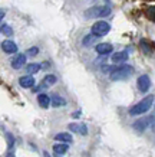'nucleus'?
I'll use <instances>...</instances> for the list:
<instances>
[{
  "mask_svg": "<svg viewBox=\"0 0 155 157\" xmlns=\"http://www.w3.org/2000/svg\"><path fill=\"white\" fill-rule=\"evenodd\" d=\"M55 140H56V141H61V143H63V144H69L73 141V137H72L71 133H59L55 136Z\"/></svg>",
  "mask_w": 155,
  "mask_h": 157,
  "instance_id": "9b49d317",
  "label": "nucleus"
},
{
  "mask_svg": "<svg viewBox=\"0 0 155 157\" xmlns=\"http://www.w3.org/2000/svg\"><path fill=\"white\" fill-rule=\"evenodd\" d=\"M6 157H16V156H14V153H13V151H9Z\"/></svg>",
  "mask_w": 155,
  "mask_h": 157,
  "instance_id": "a878e982",
  "label": "nucleus"
},
{
  "mask_svg": "<svg viewBox=\"0 0 155 157\" xmlns=\"http://www.w3.org/2000/svg\"><path fill=\"white\" fill-rule=\"evenodd\" d=\"M72 115H73L75 118H76V117H80V111H76V113H73V114H72Z\"/></svg>",
  "mask_w": 155,
  "mask_h": 157,
  "instance_id": "393cba45",
  "label": "nucleus"
},
{
  "mask_svg": "<svg viewBox=\"0 0 155 157\" xmlns=\"http://www.w3.org/2000/svg\"><path fill=\"white\" fill-rule=\"evenodd\" d=\"M6 138H7V146L12 148L14 146V136L13 134H10V133H7L6 134Z\"/></svg>",
  "mask_w": 155,
  "mask_h": 157,
  "instance_id": "4be33fe9",
  "label": "nucleus"
},
{
  "mask_svg": "<svg viewBox=\"0 0 155 157\" xmlns=\"http://www.w3.org/2000/svg\"><path fill=\"white\" fill-rule=\"evenodd\" d=\"M53 84H56V76L52 75V74H49V75H46L45 78H43V85H53Z\"/></svg>",
  "mask_w": 155,
  "mask_h": 157,
  "instance_id": "a211bd4d",
  "label": "nucleus"
},
{
  "mask_svg": "<svg viewBox=\"0 0 155 157\" xmlns=\"http://www.w3.org/2000/svg\"><path fill=\"white\" fill-rule=\"evenodd\" d=\"M109 30H111V25L108 23V22H103V20H98L96 23H94V26H92V33L95 38H102V36H105V35L109 33Z\"/></svg>",
  "mask_w": 155,
  "mask_h": 157,
  "instance_id": "7ed1b4c3",
  "label": "nucleus"
},
{
  "mask_svg": "<svg viewBox=\"0 0 155 157\" xmlns=\"http://www.w3.org/2000/svg\"><path fill=\"white\" fill-rule=\"evenodd\" d=\"M152 120H154V115H151L149 118H139V120H136V123H134V128H135L136 131L142 133V131H145V130L148 128V125L152 123Z\"/></svg>",
  "mask_w": 155,
  "mask_h": 157,
  "instance_id": "20e7f679",
  "label": "nucleus"
},
{
  "mask_svg": "<svg viewBox=\"0 0 155 157\" xmlns=\"http://www.w3.org/2000/svg\"><path fill=\"white\" fill-rule=\"evenodd\" d=\"M95 51H96L99 55H108V53L113 52V46L108 42H102V43H98V45H96Z\"/></svg>",
  "mask_w": 155,
  "mask_h": 157,
  "instance_id": "0eeeda50",
  "label": "nucleus"
},
{
  "mask_svg": "<svg viewBox=\"0 0 155 157\" xmlns=\"http://www.w3.org/2000/svg\"><path fill=\"white\" fill-rule=\"evenodd\" d=\"M39 53V48H36V46H32V48L28 49V55L29 56H36Z\"/></svg>",
  "mask_w": 155,
  "mask_h": 157,
  "instance_id": "5701e85b",
  "label": "nucleus"
},
{
  "mask_svg": "<svg viewBox=\"0 0 155 157\" xmlns=\"http://www.w3.org/2000/svg\"><path fill=\"white\" fill-rule=\"evenodd\" d=\"M139 46H141V49H142V52L144 53H151V46H149V43L146 42L145 39H141Z\"/></svg>",
  "mask_w": 155,
  "mask_h": 157,
  "instance_id": "aec40b11",
  "label": "nucleus"
},
{
  "mask_svg": "<svg viewBox=\"0 0 155 157\" xmlns=\"http://www.w3.org/2000/svg\"><path fill=\"white\" fill-rule=\"evenodd\" d=\"M38 102L42 108H47L50 105V97L46 95V94H39L38 95Z\"/></svg>",
  "mask_w": 155,
  "mask_h": 157,
  "instance_id": "2eb2a0df",
  "label": "nucleus"
},
{
  "mask_svg": "<svg viewBox=\"0 0 155 157\" xmlns=\"http://www.w3.org/2000/svg\"><path fill=\"white\" fill-rule=\"evenodd\" d=\"M68 128L71 130L72 133H80L82 136L88 134V127L85 124H79V123H71L68 125Z\"/></svg>",
  "mask_w": 155,
  "mask_h": 157,
  "instance_id": "6e6552de",
  "label": "nucleus"
},
{
  "mask_svg": "<svg viewBox=\"0 0 155 157\" xmlns=\"http://www.w3.org/2000/svg\"><path fill=\"white\" fill-rule=\"evenodd\" d=\"M19 84L22 88H33L35 86V78L32 75H24L19 79Z\"/></svg>",
  "mask_w": 155,
  "mask_h": 157,
  "instance_id": "1a4fd4ad",
  "label": "nucleus"
},
{
  "mask_svg": "<svg viewBox=\"0 0 155 157\" xmlns=\"http://www.w3.org/2000/svg\"><path fill=\"white\" fill-rule=\"evenodd\" d=\"M40 68H42L40 63H29L28 67H26V71H28L29 75H35V74H38L40 71Z\"/></svg>",
  "mask_w": 155,
  "mask_h": 157,
  "instance_id": "f3484780",
  "label": "nucleus"
},
{
  "mask_svg": "<svg viewBox=\"0 0 155 157\" xmlns=\"http://www.w3.org/2000/svg\"><path fill=\"white\" fill-rule=\"evenodd\" d=\"M154 104V95H148L144 100H141L139 102H136L134 107H131L129 109V115H141L144 113H146L148 109L152 107Z\"/></svg>",
  "mask_w": 155,
  "mask_h": 157,
  "instance_id": "f03ea898",
  "label": "nucleus"
},
{
  "mask_svg": "<svg viewBox=\"0 0 155 157\" xmlns=\"http://www.w3.org/2000/svg\"><path fill=\"white\" fill-rule=\"evenodd\" d=\"M0 32L6 36H10V35H13V29L10 28V25H2L0 26Z\"/></svg>",
  "mask_w": 155,
  "mask_h": 157,
  "instance_id": "6ab92c4d",
  "label": "nucleus"
},
{
  "mask_svg": "<svg viewBox=\"0 0 155 157\" xmlns=\"http://www.w3.org/2000/svg\"><path fill=\"white\" fill-rule=\"evenodd\" d=\"M132 74H134V68L131 65L124 63V65H119V67H113L112 72L109 75H111L112 81H124V79H128Z\"/></svg>",
  "mask_w": 155,
  "mask_h": 157,
  "instance_id": "f257e3e1",
  "label": "nucleus"
},
{
  "mask_svg": "<svg viewBox=\"0 0 155 157\" xmlns=\"http://www.w3.org/2000/svg\"><path fill=\"white\" fill-rule=\"evenodd\" d=\"M151 88V79L148 75H141L138 78V90L141 92H148Z\"/></svg>",
  "mask_w": 155,
  "mask_h": 157,
  "instance_id": "423d86ee",
  "label": "nucleus"
},
{
  "mask_svg": "<svg viewBox=\"0 0 155 157\" xmlns=\"http://www.w3.org/2000/svg\"><path fill=\"white\" fill-rule=\"evenodd\" d=\"M3 17H5V10H2V9H0V20L3 19Z\"/></svg>",
  "mask_w": 155,
  "mask_h": 157,
  "instance_id": "b1692460",
  "label": "nucleus"
},
{
  "mask_svg": "<svg viewBox=\"0 0 155 157\" xmlns=\"http://www.w3.org/2000/svg\"><path fill=\"white\" fill-rule=\"evenodd\" d=\"M95 40H96V38H95L94 35H86L83 38V45L85 46H89V45H92Z\"/></svg>",
  "mask_w": 155,
  "mask_h": 157,
  "instance_id": "412c9836",
  "label": "nucleus"
},
{
  "mask_svg": "<svg viewBox=\"0 0 155 157\" xmlns=\"http://www.w3.org/2000/svg\"><path fill=\"white\" fill-rule=\"evenodd\" d=\"M50 104L55 107V108H59V107H63V105H66V100L65 98H62L61 95H52L50 97Z\"/></svg>",
  "mask_w": 155,
  "mask_h": 157,
  "instance_id": "4468645a",
  "label": "nucleus"
},
{
  "mask_svg": "<svg viewBox=\"0 0 155 157\" xmlns=\"http://www.w3.org/2000/svg\"><path fill=\"white\" fill-rule=\"evenodd\" d=\"M111 61L113 62V63H122V62L128 61V52H125V51H122V52H115L112 55V59Z\"/></svg>",
  "mask_w": 155,
  "mask_h": 157,
  "instance_id": "f8f14e48",
  "label": "nucleus"
},
{
  "mask_svg": "<svg viewBox=\"0 0 155 157\" xmlns=\"http://www.w3.org/2000/svg\"><path fill=\"white\" fill-rule=\"evenodd\" d=\"M2 49H3V52H5V53L13 55V53L17 52V45H16L13 40L6 39V40H3V42H2Z\"/></svg>",
  "mask_w": 155,
  "mask_h": 157,
  "instance_id": "39448f33",
  "label": "nucleus"
},
{
  "mask_svg": "<svg viewBox=\"0 0 155 157\" xmlns=\"http://www.w3.org/2000/svg\"><path fill=\"white\" fill-rule=\"evenodd\" d=\"M24 63H26V55H24V53H19V55L12 61V67H13L14 69H20L22 67H24Z\"/></svg>",
  "mask_w": 155,
  "mask_h": 157,
  "instance_id": "9d476101",
  "label": "nucleus"
},
{
  "mask_svg": "<svg viewBox=\"0 0 155 157\" xmlns=\"http://www.w3.org/2000/svg\"><path fill=\"white\" fill-rule=\"evenodd\" d=\"M102 10H103V7L95 6V7H92V9L86 10L85 14H86V17H101V16H102Z\"/></svg>",
  "mask_w": 155,
  "mask_h": 157,
  "instance_id": "ddd939ff",
  "label": "nucleus"
},
{
  "mask_svg": "<svg viewBox=\"0 0 155 157\" xmlns=\"http://www.w3.org/2000/svg\"><path fill=\"white\" fill-rule=\"evenodd\" d=\"M68 148H69V144L59 143V144H55V146H53V151H55V154L61 156V154H65V153L68 151Z\"/></svg>",
  "mask_w": 155,
  "mask_h": 157,
  "instance_id": "dca6fc26",
  "label": "nucleus"
}]
</instances>
